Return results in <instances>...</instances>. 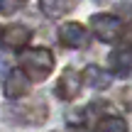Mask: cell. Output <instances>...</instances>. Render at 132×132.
<instances>
[{
	"mask_svg": "<svg viewBox=\"0 0 132 132\" xmlns=\"http://www.w3.org/2000/svg\"><path fill=\"white\" fill-rule=\"evenodd\" d=\"M20 66L27 81H44L54 71V56L49 49L37 47V49H24L20 52Z\"/></svg>",
	"mask_w": 132,
	"mask_h": 132,
	"instance_id": "cell-1",
	"label": "cell"
},
{
	"mask_svg": "<svg viewBox=\"0 0 132 132\" xmlns=\"http://www.w3.org/2000/svg\"><path fill=\"white\" fill-rule=\"evenodd\" d=\"M90 29L100 42H115L122 32V22L115 15H93L90 17Z\"/></svg>",
	"mask_w": 132,
	"mask_h": 132,
	"instance_id": "cell-2",
	"label": "cell"
},
{
	"mask_svg": "<svg viewBox=\"0 0 132 132\" xmlns=\"http://www.w3.org/2000/svg\"><path fill=\"white\" fill-rule=\"evenodd\" d=\"M59 42L64 47L71 49H81V47H88V32L81 22H66L59 29Z\"/></svg>",
	"mask_w": 132,
	"mask_h": 132,
	"instance_id": "cell-3",
	"label": "cell"
},
{
	"mask_svg": "<svg viewBox=\"0 0 132 132\" xmlns=\"http://www.w3.org/2000/svg\"><path fill=\"white\" fill-rule=\"evenodd\" d=\"M81 73L78 71H73V69H64V73H61V78L56 81V95L61 100H73L76 95L81 93Z\"/></svg>",
	"mask_w": 132,
	"mask_h": 132,
	"instance_id": "cell-4",
	"label": "cell"
},
{
	"mask_svg": "<svg viewBox=\"0 0 132 132\" xmlns=\"http://www.w3.org/2000/svg\"><path fill=\"white\" fill-rule=\"evenodd\" d=\"M27 88H29V81H27V76H24L20 69H12L7 76H5V83H3L5 98H10V100L22 98V95L27 93Z\"/></svg>",
	"mask_w": 132,
	"mask_h": 132,
	"instance_id": "cell-5",
	"label": "cell"
},
{
	"mask_svg": "<svg viewBox=\"0 0 132 132\" xmlns=\"http://www.w3.org/2000/svg\"><path fill=\"white\" fill-rule=\"evenodd\" d=\"M29 39H32V32H29L27 27H22V24H10V27H5L3 34H0V42L7 49H22V47L29 44Z\"/></svg>",
	"mask_w": 132,
	"mask_h": 132,
	"instance_id": "cell-6",
	"label": "cell"
},
{
	"mask_svg": "<svg viewBox=\"0 0 132 132\" xmlns=\"http://www.w3.org/2000/svg\"><path fill=\"white\" fill-rule=\"evenodd\" d=\"M81 81H83L86 86H90L93 90H105L110 83H113V73H110V71H103L100 66L90 64V66L83 69V78Z\"/></svg>",
	"mask_w": 132,
	"mask_h": 132,
	"instance_id": "cell-7",
	"label": "cell"
},
{
	"mask_svg": "<svg viewBox=\"0 0 132 132\" xmlns=\"http://www.w3.org/2000/svg\"><path fill=\"white\" fill-rule=\"evenodd\" d=\"M73 7H76V0H39V10L52 20L69 15Z\"/></svg>",
	"mask_w": 132,
	"mask_h": 132,
	"instance_id": "cell-8",
	"label": "cell"
},
{
	"mask_svg": "<svg viewBox=\"0 0 132 132\" xmlns=\"http://www.w3.org/2000/svg\"><path fill=\"white\" fill-rule=\"evenodd\" d=\"M110 66H113L115 73L127 76L132 71V49H115L110 54Z\"/></svg>",
	"mask_w": 132,
	"mask_h": 132,
	"instance_id": "cell-9",
	"label": "cell"
},
{
	"mask_svg": "<svg viewBox=\"0 0 132 132\" xmlns=\"http://www.w3.org/2000/svg\"><path fill=\"white\" fill-rule=\"evenodd\" d=\"M95 132H127V122L118 115H108L95 122Z\"/></svg>",
	"mask_w": 132,
	"mask_h": 132,
	"instance_id": "cell-10",
	"label": "cell"
},
{
	"mask_svg": "<svg viewBox=\"0 0 132 132\" xmlns=\"http://www.w3.org/2000/svg\"><path fill=\"white\" fill-rule=\"evenodd\" d=\"M27 0H0V12L3 15H15Z\"/></svg>",
	"mask_w": 132,
	"mask_h": 132,
	"instance_id": "cell-11",
	"label": "cell"
},
{
	"mask_svg": "<svg viewBox=\"0 0 132 132\" xmlns=\"http://www.w3.org/2000/svg\"><path fill=\"white\" fill-rule=\"evenodd\" d=\"M127 105H130V110H132V90L127 93Z\"/></svg>",
	"mask_w": 132,
	"mask_h": 132,
	"instance_id": "cell-12",
	"label": "cell"
}]
</instances>
